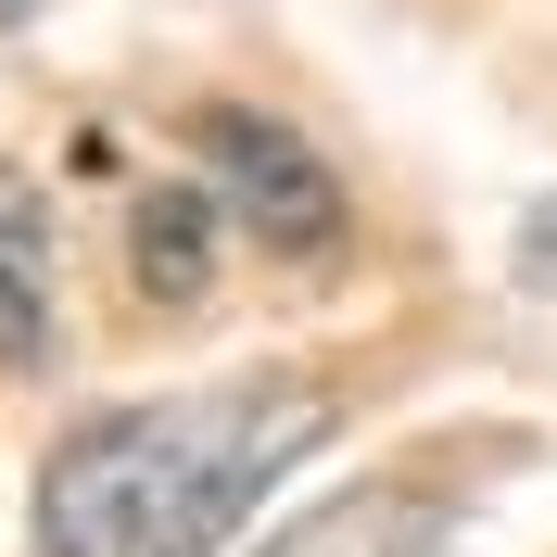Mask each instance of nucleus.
I'll list each match as a JSON object with an SVG mask.
<instances>
[{
    "instance_id": "f257e3e1",
    "label": "nucleus",
    "mask_w": 557,
    "mask_h": 557,
    "mask_svg": "<svg viewBox=\"0 0 557 557\" xmlns=\"http://www.w3.org/2000/svg\"><path fill=\"white\" fill-rule=\"evenodd\" d=\"M330 431V381H203L165 406H102L38 469V557H215Z\"/></svg>"
},
{
    "instance_id": "f03ea898",
    "label": "nucleus",
    "mask_w": 557,
    "mask_h": 557,
    "mask_svg": "<svg viewBox=\"0 0 557 557\" xmlns=\"http://www.w3.org/2000/svg\"><path fill=\"white\" fill-rule=\"evenodd\" d=\"M190 152H203L215 215H242L267 253H292V267L343 253V177L317 165L292 127H267V114H242V102H215L203 127H190Z\"/></svg>"
},
{
    "instance_id": "7ed1b4c3",
    "label": "nucleus",
    "mask_w": 557,
    "mask_h": 557,
    "mask_svg": "<svg viewBox=\"0 0 557 557\" xmlns=\"http://www.w3.org/2000/svg\"><path fill=\"white\" fill-rule=\"evenodd\" d=\"M444 545H456V520L431 507V494L368 482V494H330V507H305V520L267 532L253 557H444Z\"/></svg>"
},
{
    "instance_id": "20e7f679",
    "label": "nucleus",
    "mask_w": 557,
    "mask_h": 557,
    "mask_svg": "<svg viewBox=\"0 0 557 557\" xmlns=\"http://www.w3.org/2000/svg\"><path fill=\"white\" fill-rule=\"evenodd\" d=\"M51 355V203L0 165V368Z\"/></svg>"
},
{
    "instance_id": "39448f33",
    "label": "nucleus",
    "mask_w": 557,
    "mask_h": 557,
    "mask_svg": "<svg viewBox=\"0 0 557 557\" xmlns=\"http://www.w3.org/2000/svg\"><path fill=\"white\" fill-rule=\"evenodd\" d=\"M127 267L152 305H190L215 267V190L203 177H165V190H139V228H127Z\"/></svg>"
},
{
    "instance_id": "423d86ee",
    "label": "nucleus",
    "mask_w": 557,
    "mask_h": 557,
    "mask_svg": "<svg viewBox=\"0 0 557 557\" xmlns=\"http://www.w3.org/2000/svg\"><path fill=\"white\" fill-rule=\"evenodd\" d=\"M520 278H532V292H557V190L532 203V228H520Z\"/></svg>"
},
{
    "instance_id": "0eeeda50",
    "label": "nucleus",
    "mask_w": 557,
    "mask_h": 557,
    "mask_svg": "<svg viewBox=\"0 0 557 557\" xmlns=\"http://www.w3.org/2000/svg\"><path fill=\"white\" fill-rule=\"evenodd\" d=\"M0 26H26V0H0Z\"/></svg>"
}]
</instances>
